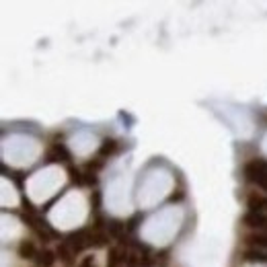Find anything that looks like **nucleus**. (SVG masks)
I'll list each match as a JSON object with an SVG mask.
<instances>
[{
    "label": "nucleus",
    "mask_w": 267,
    "mask_h": 267,
    "mask_svg": "<svg viewBox=\"0 0 267 267\" xmlns=\"http://www.w3.org/2000/svg\"><path fill=\"white\" fill-rule=\"evenodd\" d=\"M183 218L185 214L179 206H167L144 222L140 234L146 242L154 244V247H165L177 236L183 224Z\"/></svg>",
    "instance_id": "1"
},
{
    "label": "nucleus",
    "mask_w": 267,
    "mask_h": 267,
    "mask_svg": "<svg viewBox=\"0 0 267 267\" xmlns=\"http://www.w3.org/2000/svg\"><path fill=\"white\" fill-rule=\"evenodd\" d=\"M88 216V204L80 191H68L50 210V224L60 230H72L84 224Z\"/></svg>",
    "instance_id": "2"
},
{
    "label": "nucleus",
    "mask_w": 267,
    "mask_h": 267,
    "mask_svg": "<svg viewBox=\"0 0 267 267\" xmlns=\"http://www.w3.org/2000/svg\"><path fill=\"white\" fill-rule=\"evenodd\" d=\"M3 161L11 167H29L31 163L37 161L41 144L33 136L27 134H11L3 140Z\"/></svg>",
    "instance_id": "3"
},
{
    "label": "nucleus",
    "mask_w": 267,
    "mask_h": 267,
    "mask_svg": "<svg viewBox=\"0 0 267 267\" xmlns=\"http://www.w3.org/2000/svg\"><path fill=\"white\" fill-rule=\"evenodd\" d=\"M175 179L167 169H152L144 175V179L138 187V204L142 208H154L171 193Z\"/></svg>",
    "instance_id": "4"
},
{
    "label": "nucleus",
    "mask_w": 267,
    "mask_h": 267,
    "mask_svg": "<svg viewBox=\"0 0 267 267\" xmlns=\"http://www.w3.org/2000/svg\"><path fill=\"white\" fill-rule=\"evenodd\" d=\"M66 183V173L60 167H46L29 177L27 181V195L31 202L43 204Z\"/></svg>",
    "instance_id": "5"
},
{
    "label": "nucleus",
    "mask_w": 267,
    "mask_h": 267,
    "mask_svg": "<svg viewBox=\"0 0 267 267\" xmlns=\"http://www.w3.org/2000/svg\"><path fill=\"white\" fill-rule=\"evenodd\" d=\"M105 208L113 216H129L131 214V177L127 173H119L105 187Z\"/></svg>",
    "instance_id": "6"
},
{
    "label": "nucleus",
    "mask_w": 267,
    "mask_h": 267,
    "mask_svg": "<svg viewBox=\"0 0 267 267\" xmlns=\"http://www.w3.org/2000/svg\"><path fill=\"white\" fill-rule=\"evenodd\" d=\"M216 113H220L222 121H224L236 134V136L249 138L253 134V121H251L247 111H242L238 107H230V105H218Z\"/></svg>",
    "instance_id": "7"
},
{
    "label": "nucleus",
    "mask_w": 267,
    "mask_h": 267,
    "mask_svg": "<svg viewBox=\"0 0 267 267\" xmlns=\"http://www.w3.org/2000/svg\"><path fill=\"white\" fill-rule=\"evenodd\" d=\"M68 146H70V150L76 154V157H88L93 150H97L99 138L95 136L93 131L80 129V131H76V134H72V136H70Z\"/></svg>",
    "instance_id": "8"
},
{
    "label": "nucleus",
    "mask_w": 267,
    "mask_h": 267,
    "mask_svg": "<svg viewBox=\"0 0 267 267\" xmlns=\"http://www.w3.org/2000/svg\"><path fill=\"white\" fill-rule=\"evenodd\" d=\"M244 173H247V177H249L251 181H255L257 185H261L263 189H267V163L253 161L251 165H247Z\"/></svg>",
    "instance_id": "9"
},
{
    "label": "nucleus",
    "mask_w": 267,
    "mask_h": 267,
    "mask_svg": "<svg viewBox=\"0 0 267 267\" xmlns=\"http://www.w3.org/2000/svg\"><path fill=\"white\" fill-rule=\"evenodd\" d=\"M21 232H23V224H21V222H19L17 218L5 214V216H3V240L19 238Z\"/></svg>",
    "instance_id": "10"
},
{
    "label": "nucleus",
    "mask_w": 267,
    "mask_h": 267,
    "mask_svg": "<svg viewBox=\"0 0 267 267\" xmlns=\"http://www.w3.org/2000/svg\"><path fill=\"white\" fill-rule=\"evenodd\" d=\"M0 202H3V206H17L19 204V193H17V189H15V185L7 179V177H3V179H0Z\"/></svg>",
    "instance_id": "11"
},
{
    "label": "nucleus",
    "mask_w": 267,
    "mask_h": 267,
    "mask_svg": "<svg viewBox=\"0 0 267 267\" xmlns=\"http://www.w3.org/2000/svg\"><path fill=\"white\" fill-rule=\"evenodd\" d=\"M261 148H263V152L267 154V134L263 136V140H261Z\"/></svg>",
    "instance_id": "12"
},
{
    "label": "nucleus",
    "mask_w": 267,
    "mask_h": 267,
    "mask_svg": "<svg viewBox=\"0 0 267 267\" xmlns=\"http://www.w3.org/2000/svg\"><path fill=\"white\" fill-rule=\"evenodd\" d=\"M247 267H263L261 263H251V265H247Z\"/></svg>",
    "instance_id": "13"
}]
</instances>
